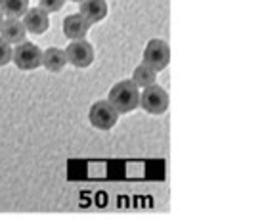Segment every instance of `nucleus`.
I'll list each match as a JSON object with an SVG mask.
<instances>
[{
	"mask_svg": "<svg viewBox=\"0 0 262 220\" xmlns=\"http://www.w3.org/2000/svg\"><path fill=\"white\" fill-rule=\"evenodd\" d=\"M119 117H121V113L113 107V103L110 100H98L88 109V121H90V125L103 132L111 130L119 123Z\"/></svg>",
	"mask_w": 262,
	"mask_h": 220,
	"instance_id": "3",
	"label": "nucleus"
},
{
	"mask_svg": "<svg viewBox=\"0 0 262 220\" xmlns=\"http://www.w3.org/2000/svg\"><path fill=\"white\" fill-rule=\"evenodd\" d=\"M21 19L27 33H31V35H44L46 31L50 29V14L40 6L29 8L27 14L23 15Z\"/></svg>",
	"mask_w": 262,
	"mask_h": 220,
	"instance_id": "7",
	"label": "nucleus"
},
{
	"mask_svg": "<svg viewBox=\"0 0 262 220\" xmlns=\"http://www.w3.org/2000/svg\"><path fill=\"white\" fill-rule=\"evenodd\" d=\"M67 54L66 50H61L58 46H50L46 48L42 54V67L50 73H59L63 71V67L67 65Z\"/></svg>",
	"mask_w": 262,
	"mask_h": 220,
	"instance_id": "11",
	"label": "nucleus"
},
{
	"mask_svg": "<svg viewBox=\"0 0 262 220\" xmlns=\"http://www.w3.org/2000/svg\"><path fill=\"white\" fill-rule=\"evenodd\" d=\"M14 58V46L0 37V67L8 65Z\"/></svg>",
	"mask_w": 262,
	"mask_h": 220,
	"instance_id": "14",
	"label": "nucleus"
},
{
	"mask_svg": "<svg viewBox=\"0 0 262 220\" xmlns=\"http://www.w3.org/2000/svg\"><path fill=\"white\" fill-rule=\"evenodd\" d=\"M67 61L77 69H86L94 63L96 52L94 46L88 42L86 38H80V40H71L66 46Z\"/></svg>",
	"mask_w": 262,
	"mask_h": 220,
	"instance_id": "6",
	"label": "nucleus"
},
{
	"mask_svg": "<svg viewBox=\"0 0 262 220\" xmlns=\"http://www.w3.org/2000/svg\"><path fill=\"white\" fill-rule=\"evenodd\" d=\"M29 10V0H0V12L6 17L21 19Z\"/></svg>",
	"mask_w": 262,
	"mask_h": 220,
	"instance_id": "13",
	"label": "nucleus"
},
{
	"mask_svg": "<svg viewBox=\"0 0 262 220\" xmlns=\"http://www.w3.org/2000/svg\"><path fill=\"white\" fill-rule=\"evenodd\" d=\"M42 54L44 50H40L38 44L23 40V42L15 44L12 63L19 71H35L38 67H42Z\"/></svg>",
	"mask_w": 262,
	"mask_h": 220,
	"instance_id": "2",
	"label": "nucleus"
},
{
	"mask_svg": "<svg viewBox=\"0 0 262 220\" xmlns=\"http://www.w3.org/2000/svg\"><path fill=\"white\" fill-rule=\"evenodd\" d=\"M25 35H27V29L23 25V19H17V17H6L4 23H2V29H0V37L8 40V42L15 46L25 40Z\"/></svg>",
	"mask_w": 262,
	"mask_h": 220,
	"instance_id": "10",
	"label": "nucleus"
},
{
	"mask_svg": "<svg viewBox=\"0 0 262 220\" xmlns=\"http://www.w3.org/2000/svg\"><path fill=\"white\" fill-rule=\"evenodd\" d=\"M69 2H77V4H80V2H82V0H69Z\"/></svg>",
	"mask_w": 262,
	"mask_h": 220,
	"instance_id": "17",
	"label": "nucleus"
},
{
	"mask_svg": "<svg viewBox=\"0 0 262 220\" xmlns=\"http://www.w3.org/2000/svg\"><path fill=\"white\" fill-rule=\"evenodd\" d=\"M79 14L86 19L90 25L102 23L107 14H110V6L107 0H82L79 6Z\"/></svg>",
	"mask_w": 262,
	"mask_h": 220,
	"instance_id": "8",
	"label": "nucleus"
},
{
	"mask_svg": "<svg viewBox=\"0 0 262 220\" xmlns=\"http://www.w3.org/2000/svg\"><path fill=\"white\" fill-rule=\"evenodd\" d=\"M107 100L113 103V107L121 115L132 113L136 107H140V88L136 86V82L132 81V79L119 81L110 88Z\"/></svg>",
	"mask_w": 262,
	"mask_h": 220,
	"instance_id": "1",
	"label": "nucleus"
},
{
	"mask_svg": "<svg viewBox=\"0 0 262 220\" xmlns=\"http://www.w3.org/2000/svg\"><path fill=\"white\" fill-rule=\"evenodd\" d=\"M142 61L147 63V65H151L157 73L165 71L168 63H170V46H168L167 40L165 38H151V40H147Z\"/></svg>",
	"mask_w": 262,
	"mask_h": 220,
	"instance_id": "5",
	"label": "nucleus"
},
{
	"mask_svg": "<svg viewBox=\"0 0 262 220\" xmlns=\"http://www.w3.org/2000/svg\"><path fill=\"white\" fill-rule=\"evenodd\" d=\"M168 92L161 84H151V86L142 88L140 92V107L149 113V115H163L168 109Z\"/></svg>",
	"mask_w": 262,
	"mask_h": 220,
	"instance_id": "4",
	"label": "nucleus"
},
{
	"mask_svg": "<svg viewBox=\"0 0 262 220\" xmlns=\"http://www.w3.org/2000/svg\"><path fill=\"white\" fill-rule=\"evenodd\" d=\"M66 4V0H38V6L46 10L48 14H54V12H59Z\"/></svg>",
	"mask_w": 262,
	"mask_h": 220,
	"instance_id": "15",
	"label": "nucleus"
},
{
	"mask_svg": "<svg viewBox=\"0 0 262 220\" xmlns=\"http://www.w3.org/2000/svg\"><path fill=\"white\" fill-rule=\"evenodd\" d=\"M4 17H6V15H4L2 12H0V29H2V23H4Z\"/></svg>",
	"mask_w": 262,
	"mask_h": 220,
	"instance_id": "16",
	"label": "nucleus"
},
{
	"mask_svg": "<svg viewBox=\"0 0 262 220\" xmlns=\"http://www.w3.org/2000/svg\"><path fill=\"white\" fill-rule=\"evenodd\" d=\"M90 27H92V25H90L80 14H69V15H66V19H63V35H66L69 40L86 38Z\"/></svg>",
	"mask_w": 262,
	"mask_h": 220,
	"instance_id": "9",
	"label": "nucleus"
},
{
	"mask_svg": "<svg viewBox=\"0 0 262 220\" xmlns=\"http://www.w3.org/2000/svg\"><path fill=\"white\" fill-rule=\"evenodd\" d=\"M132 81L136 82V86L138 88H146V86H151L157 82V71L153 69L151 65H147V63H140V65L134 67V71H132Z\"/></svg>",
	"mask_w": 262,
	"mask_h": 220,
	"instance_id": "12",
	"label": "nucleus"
}]
</instances>
